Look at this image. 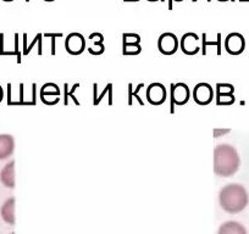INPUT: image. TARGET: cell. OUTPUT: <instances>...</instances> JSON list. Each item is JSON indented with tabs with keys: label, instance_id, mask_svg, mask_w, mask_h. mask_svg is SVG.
<instances>
[{
	"label": "cell",
	"instance_id": "1",
	"mask_svg": "<svg viewBox=\"0 0 249 234\" xmlns=\"http://www.w3.org/2000/svg\"><path fill=\"white\" fill-rule=\"evenodd\" d=\"M214 172L219 177H231L238 171L241 157L234 147L219 144L214 149Z\"/></svg>",
	"mask_w": 249,
	"mask_h": 234
},
{
	"label": "cell",
	"instance_id": "2",
	"mask_svg": "<svg viewBox=\"0 0 249 234\" xmlns=\"http://www.w3.org/2000/svg\"><path fill=\"white\" fill-rule=\"evenodd\" d=\"M249 202V195L246 188L238 183H230L220 189L219 204L227 214H238L243 211Z\"/></svg>",
	"mask_w": 249,
	"mask_h": 234
},
{
	"label": "cell",
	"instance_id": "3",
	"mask_svg": "<svg viewBox=\"0 0 249 234\" xmlns=\"http://www.w3.org/2000/svg\"><path fill=\"white\" fill-rule=\"evenodd\" d=\"M158 49L164 55H172L178 49V39L171 32L162 33L158 39Z\"/></svg>",
	"mask_w": 249,
	"mask_h": 234
},
{
	"label": "cell",
	"instance_id": "4",
	"mask_svg": "<svg viewBox=\"0 0 249 234\" xmlns=\"http://www.w3.org/2000/svg\"><path fill=\"white\" fill-rule=\"evenodd\" d=\"M214 98V89L209 83H198L193 88V99L199 105H208Z\"/></svg>",
	"mask_w": 249,
	"mask_h": 234
},
{
	"label": "cell",
	"instance_id": "5",
	"mask_svg": "<svg viewBox=\"0 0 249 234\" xmlns=\"http://www.w3.org/2000/svg\"><path fill=\"white\" fill-rule=\"evenodd\" d=\"M191 98V90L186 83L178 82L171 84V104L184 105L188 102Z\"/></svg>",
	"mask_w": 249,
	"mask_h": 234
},
{
	"label": "cell",
	"instance_id": "6",
	"mask_svg": "<svg viewBox=\"0 0 249 234\" xmlns=\"http://www.w3.org/2000/svg\"><path fill=\"white\" fill-rule=\"evenodd\" d=\"M65 48L71 55H80L86 49V38L81 33H70L65 39Z\"/></svg>",
	"mask_w": 249,
	"mask_h": 234
},
{
	"label": "cell",
	"instance_id": "7",
	"mask_svg": "<svg viewBox=\"0 0 249 234\" xmlns=\"http://www.w3.org/2000/svg\"><path fill=\"white\" fill-rule=\"evenodd\" d=\"M246 48V40L241 33H230L225 39V49L232 55H238Z\"/></svg>",
	"mask_w": 249,
	"mask_h": 234
},
{
	"label": "cell",
	"instance_id": "8",
	"mask_svg": "<svg viewBox=\"0 0 249 234\" xmlns=\"http://www.w3.org/2000/svg\"><path fill=\"white\" fill-rule=\"evenodd\" d=\"M147 99L153 105H161L166 100V88L162 83L155 82L148 85Z\"/></svg>",
	"mask_w": 249,
	"mask_h": 234
},
{
	"label": "cell",
	"instance_id": "9",
	"mask_svg": "<svg viewBox=\"0 0 249 234\" xmlns=\"http://www.w3.org/2000/svg\"><path fill=\"white\" fill-rule=\"evenodd\" d=\"M181 50L187 55H195L200 50L199 37L196 33L188 32L182 35Z\"/></svg>",
	"mask_w": 249,
	"mask_h": 234
},
{
	"label": "cell",
	"instance_id": "10",
	"mask_svg": "<svg viewBox=\"0 0 249 234\" xmlns=\"http://www.w3.org/2000/svg\"><path fill=\"white\" fill-rule=\"evenodd\" d=\"M0 182L3 183L4 187L14 189L16 185V178H15V161H10L3 167V169L0 171Z\"/></svg>",
	"mask_w": 249,
	"mask_h": 234
},
{
	"label": "cell",
	"instance_id": "11",
	"mask_svg": "<svg viewBox=\"0 0 249 234\" xmlns=\"http://www.w3.org/2000/svg\"><path fill=\"white\" fill-rule=\"evenodd\" d=\"M15 205H16V200L15 198H9L4 201L3 206L0 209V216L3 218V221L5 223L10 224V226H14L16 222L15 218Z\"/></svg>",
	"mask_w": 249,
	"mask_h": 234
},
{
	"label": "cell",
	"instance_id": "12",
	"mask_svg": "<svg viewBox=\"0 0 249 234\" xmlns=\"http://www.w3.org/2000/svg\"><path fill=\"white\" fill-rule=\"evenodd\" d=\"M217 88V98H216V102L219 105H229L232 104L234 101L233 98V85L231 84H221V83H217L216 84Z\"/></svg>",
	"mask_w": 249,
	"mask_h": 234
},
{
	"label": "cell",
	"instance_id": "13",
	"mask_svg": "<svg viewBox=\"0 0 249 234\" xmlns=\"http://www.w3.org/2000/svg\"><path fill=\"white\" fill-rule=\"evenodd\" d=\"M59 95H60V90L59 87L54 83H48V84L43 85L42 90H40V98L44 102L47 104L53 105L55 102L59 101Z\"/></svg>",
	"mask_w": 249,
	"mask_h": 234
},
{
	"label": "cell",
	"instance_id": "14",
	"mask_svg": "<svg viewBox=\"0 0 249 234\" xmlns=\"http://www.w3.org/2000/svg\"><path fill=\"white\" fill-rule=\"evenodd\" d=\"M15 139L11 134H0V160H5L14 154Z\"/></svg>",
	"mask_w": 249,
	"mask_h": 234
},
{
	"label": "cell",
	"instance_id": "15",
	"mask_svg": "<svg viewBox=\"0 0 249 234\" xmlns=\"http://www.w3.org/2000/svg\"><path fill=\"white\" fill-rule=\"evenodd\" d=\"M217 234H248L246 227L237 221L224 222L217 229Z\"/></svg>",
	"mask_w": 249,
	"mask_h": 234
},
{
	"label": "cell",
	"instance_id": "16",
	"mask_svg": "<svg viewBox=\"0 0 249 234\" xmlns=\"http://www.w3.org/2000/svg\"><path fill=\"white\" fill-rule=\"evenodd\" d=\"M122 52L124 55H137L140 54L142 48H141L140 43L138 42H124V47H122Z\"/></svg>",
	"mask_w": 249,
	"mask_h": 234
},
{
	"label": "cell",
	"instance_id": "17",
	"mask_svg": "<svg viewBox=\"0 0 249 234\" xmlns=\"http://www.w3.org/2000/svg\"><path fill=\"white\" fill-rule=\"evenodd\" d=\"M202 43H203V54H207V47L208 45H216L217 47V54H221V34L217 33V40L216 42H208L207 40V34L203 33L202 35Z\"/></svg>",
	"mask_w": 249,
	"mask_h": 234
},
{
	"label": "cell",
	"instance_id": "18",
	"mask_svg": "<svg viewBox=\"0 0 249 234\" xmlns=\"http://www.w3.org/2000/svg\"><path fill=\"white\" fill-rule=\"evenodd\" d=\"M124 42H138L141 43V37L138 34H135V33H124L122 35Z\"/></svg>",
	"mask_w": 249,
	"mask_h": 234
},
{
	"label": "cell",
	"instance_id": "19",
	"mask_svg": "<svg viewBox=\"0 0 249 234\" xmlns=\"http://www.w3.org/2000/svg\"><path fill=\"white\" fill-rule=\"evenodd\" d=\"M230 131H231V130H229V128H215L214 132H213V133H214L215 138H219V137H221V135L227 134Z\"/></svg>",
	"mask_w": 249,
	"mask_h": 234
},
{
	"label": "cell",
	"instance_id": "20",
	"mask_svg": "<svg viewBox=\"0 0 249 234\" xmlns=\"http://www.w3.org/2000/svg\"><path fill=\"white\" fill-rule=\"evenodd\" d=\"M39 39H42V34H40V33H38V34H37V37L35 38V40H33V42L31 43V45H30V47L27 48V49H25V50H23V52H25V54H28V52L31 51V49H32V48L35 47V44H36V43H37V42H39Z\"/></svg>",
	"mask_w": 249,
	"mask_h": 234
},
{
	"label": "cell",
	"instance_id": "21",
	"mask_svg": "<svg viewBox=\"0 0 249 234\" xmlns=\"http://www.w3.org/2000/svg\"><path fill=\"white\" fill-rule=\"evenodd\" d=\"M110 89H112V84H111V83H109V84L107 85V88H105V89L103 90V93H102V94H100L99 97L97 98V99H94V101H93V102H94V104H98V102H99L100 100L103 99V97H104V94H105V93H107V92H109Z\"/></svg>",
	"mask_w": 249,
	"mask_h": 234
},
{
	"label": "cell",
	"instance_id": "22",
	"mask_svg": "<svg viewBox=\"0 0 249 234\" xmlns=\"http://www.w3.org/2000/svg\"><path fill=\"white\" fill-rule=\"evenodd\" d=\"M48 34L53 38L52 39V54H55V38L62 37V33H56V34H55V33H48Z\"/></svg>",
	"mask_w": 249,
	"mask_h": 234
},
{
	"label": "cell",
	"instance_id": "23",
	"mask_svg": "<svg viewBox=\"0 0 249 234\" xmlns=\"http://www.w3.org/2000/svg\"><path fill=\"white\" fill-rule=\"evenodd\" d=\"M174 1H177V3H179V1H183V0H169V9H170V10H172V4H174Z\"/></svg>",
	"mask_w": 249,
	"mask_h": 234
},
{
	"label": "cell",
	"instance_id": "24",
	"mask_svg": "<svg viewBox=\"0 0 249 234\" xmlns=\"http://www.w3.org/2000/svg\"><path fill=\"white\" fill-rule=\"evenodd\" d=\"M3 98H4V90H3V87L0 85V102L3 101Z\"/></svg>",
	"mask_w": 249,
	"mask_h": 234
},
{
	"label": "cell",
	"instance_id": "25",
	"mask_svg": "<svg viewBox=\"0 0 249 234\" xmlns=\"http://www.w3.org/2000/svg\"><path fill=\"white\" fill-rule=\"evenodd\" d=\"M126 3H132V1H140V0H124Z\"/></svg>",
	"mask_w": 249,
	"mask_h": 234
},
{
	"label": "cell",
	"instance_id": "26",
	"mask_svg": "<svg viewBox=\"0 0 249 234\" xmlns=\"http://www.w3.org/2000/svg\"><path fill=\"white\" fill-rule=\"evenodd\" d=\"M148 1H152L153 3V1H164V0H148Z\"/></svg>",
	"mask_w": 249,
	"mask_h": 234
},
{
	"label": "cell",
	"instance_id": "27",
	"mask_svg": "<svg viewBox=\"0 0 249 234\" xmlns=\"http://www.w3.org/2000/svg\"><path fill=\"white\" fill-rule=\"evenodd\" d=\"M217 1H229V0H217ZM231 1H234V0H231Z\"/></svg>",
	"mask_w": 249,
	"mask_h": 234
},
{
	"label": "cell",
	"instance_id": "28",
	"mask_svg": "<svg viewBox=\"0 0 249 234\" xmlns=\"http://www.w3.org/2000/svg\"><path fill=\"white\" fill-rule=\"evenodd\" d=\"M44 1H48V3H50V1H54V0H44Z\"/></svg>",
	"mask_w": 249,
	"mask_h": 234
},
{
	"label": "cell",
	"instance_id": "29",
	"mask_svg": "<svg viewBox=\"0 0 249 234\" xmlns=\"http://www.w3.org/2000/svg\"><path fill=\"white\" fill-rule=\"evenodd\" d=\"M192 1H193V3H197L198 0H192Z\"/></svg>",
	"mask_w": 249,
	"mask_h": 234
},
{
	"label": "cell",
	"instance_id": "30",
	"mask_svg": "<svg viewBox=\"0 0 249 234\" xmlns=\"http://www.w3.org/2000/svg\"><path fill=\"white\" fill-rule=\"evenodd\" d=\"M26 1H27V3H28V1H30V0H26Z\"/></svg>",
	"mask_w": 249,
	"mask_h": 234
},
{
	"label": "cell",
	"instance_id": "31",
	"mask_svg": "<svg viewBox=\"0 0 249 234\" xmlns=\"http://www.w3.org/2000/svg\"><path fill=\"white\" fill-rule=\"evenodd\" d=\"M10 234H15V233H14V232H13V233H10Z\"/></svg>",
	"mask_w": 249,
	"mask_h": 234
}]
</instances>
